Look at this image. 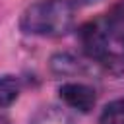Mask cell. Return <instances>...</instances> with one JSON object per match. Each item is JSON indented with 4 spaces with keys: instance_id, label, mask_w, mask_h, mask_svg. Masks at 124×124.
I'll return each instance as SVG.
<instances>
[{
    "instance_id": "52a82bcc",
    "label": "cell",
    "mask_w": 124,
    "mask_h": 124,
    "mask_svg": "<svg viewBox=\"0 0 124 124\" xmlns=\"http://www.w3.org/2000/svg\"><path fill=\"white\" fill-rule=\"evenodd\" d=\"M19 95V81L14 76L0 78V107H10Z\"/></svg>"
},
{
    "instance_id": "ba28073f",
    "label": "cell",
    "mask_w": 124,
    "mask_h": 124,
    "mask_svg": "<svg viewBox=\"0 0 124 124\" xmlns=\"http://www.w3.org/2000/svg\"><path fill=\"white\" fill-rule=\"evenodd\" d=\"M99 124H124V99L110 101L103 108L99 116Z\"/></svg>"
},
{
    "instance_id": "8992f818",
    "label": "cell",
    "mask_w": 124,
    "mask_h": 124,
    "mask_svg": "<svg viewBox=\"0 0 124 124\" xmlns=\"http://www.w3.org/2000/svg\"><path fill=\"white\" fill-rule=\"evenodd\" d=\"M31 124H76V122L56 107H43L33 114Z\"/></svg>"
},
{
    "instance_id": "5b68a950",
    "label": "cell",
    "mask_w": 124,
    "mask_h": 124,
    "mask_svg": "<svg viewBox=\"0 0 124 124\" xmlns=\"http://www.w3.org/2000/svg\"><path fill=\"white\" fill-rule=\"evenodd\" d=\"M50 68L54 74H60V76H74L83 72L81 62L72 54H54L50 58Z\"/></svg>"
},
{
    "instance_id": "7a4b0ae2",
    "label": "cell",
    "mask_w": 124,
    "mask_h": 124,
    "mask_svg": "<svg viewBox=\"0 0 124 124\" xmlns=\"http://www.w3.org/2000/svg\"><path fill=\"white\" fill-rule=\"evenodd\" d=\"M79 43L83 46V50L89 56L95 58H103L107 54V39H108V31L105 25V19H95V21H87L79 27Z\"/></svg>"
},
{
    "instance_id": "9c48e42d",
    "label": "cell",
    "mask_w": 124,
    "mask_h": 124,
    "mask_svg": "<svg viewBox=\"0 0 124 124\" xmlns=\"http://www.w3.org/2000/svg\"><path fill=\"white\" fill-rule=\"evenodd\" d=\"M83 2H91V0H83Z\"/></svg>"
},
{
    "instance_id": "277c9868",
    "label": "cell",
    "mask_w": 124,
    "mask_h": 124,
    "mask_svg": "<svg viewBox=\"0 0 124 124\" xmlns=\"http://www.w3.org/2000/svg\"><path fill=\"white\" fill-rule=\"evenodd\" d=\"M105 25L108 31V37H114L116 41H124V0H118L110 6L108 14L105 16Z\"/></svg>"
},
{
    "instance_id": "6da1fadb",
    "label": "cell",
    "mask_w": 124,
    "mask_h": 124,
    "mask_svg": "<svg viewBox=\"0 0 124 124\" xmlns=\"http://www.w3.org/2000/svg\"><path fill=\"white\" fill-rule=\"evenodd\" d=\"M19 25L29 35L62 37L74 25V8L68 0H37L23 12Z\"/></svg>"
},
{
    "instance_id": "3957f363",
    "label": "cell",
    "mask_w": 124,
    "mask_h": 124,
    "mask_svg": "<svg viewBox=\"0 0 124 124\" xmlns=\"http://www.w3.org/2000/svg\"><path fill=\"white\" fill-rule=\"evenodd\" d=\"M58 93H60V99L68 107H72L79 112H89L97 101L93 87H89L85 83H78V81H70V83L60 85Z\"/></svg>"
}]
</instances>
